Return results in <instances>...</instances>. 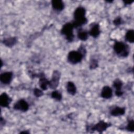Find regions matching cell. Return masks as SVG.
Wrapping results in <instances>:
<instances>
[{"mask_svg": "<svg viewBox=\"0 0 134 134\" xmlns=\"http://www.w3.org/2000/svg\"><path fill=\"white\" fill-rule=\"evenodd\" d=\"M86 10L84 7L79 6L74 10L73 13L74 20L72 23L74 28H79L87 22V19L85 16Z\"/></svg>", "mask_w": 134, "mask_h": 134, "instance_id": "cell-1", "label": "cell"}, {"mask_svg": "<svg viewBox=\"0 0 134 134\" xmlns=\"http://www.w3.org/2000/svg\"><path fill=\"white\" fill-rule=\"evenodd\" d=\"M113 49L117 55L122 58L127 57L130 52L128 45L122 41H115L113 45Z\"/></svg>", "mask_w": 134, "mask_h": 134, "instance_id": "cell-2", "label": "cell"}, {"mask_svg": "<svg viewBox=\"0 0 134 134\" xmlns=\"http://www.w3.org/2000/svg\"><path fill=\"white\" fill-rule=\"evenodd\" d=\"M74 27L72 23L69 22L64 24L61 29V34L64 36L65 39L69 42H72L74 38Z\"/></svg>", "mask_w": 134, "mask_h": 134, "instance_id": "cell-3", "label": "cell"}, {"mask_svg": "<svg viewBox=\"0 0 134 134\" xmlns=\"http://www.w3.org/2000/svg\"><path fill=\"white\" fill-rule=\"evenodd\" d=\"M111 125L110 123L105 122L104 120H100L95 125L92 126H87L86 130L88 131L89 130H91L92 132L96 131L99 133H102Z\"/></svg>", "mask_w": 134, "mask_h": 134, "instance_id": "cell-4", "label": "cell"}, {"mask_svg": "<svg viewBox=\"0 0 134 134\" xmlns=\"http://www.w3.org/2000/svg\"><path fill=\"white\" fill-rule=\"evenodd\" d=\"M84 58V55L78 50H72L68 53L67 60L70 63L72 64H76L80 63Z\"/></svg>", "mask_w": 134, "mask_h": 134, "instance_id": "cell-5", "label": "cell"}, {"mask_svg": "<svg viewBox=\"0 0 134 134\" xmlns=\"http://www.w3.org/2000/svg\"><path fill=\"white\" fill-rule=\"evenodd\" d=\"M61 77V73L59 71L54 70L52 74L51 79L49 81V87L52 90H55L59 84Z\"/></svg>", "mask_w": 134, "mask_h": 134, "instance_id": "cell-6", "label": "cell"}, {"mask_svg": "<svg viewBox=\"0 0 134 134\" xmlns=\"http://www.w3.org/2000/svg\"><path fill=\"white\" fill-rule=\"evenodd\" d=\"M13 108L16 110L26 112L29 108V105L24 99H20L16 101L14 104Z\"/></svg>", "mask_w": 134, "mask_h": 134, "instance_id": "cell-7", "label": "cell"}, {"mask_svg": "<svg viewBox=\"0 0 134 134\" xmlns=\"http://www.w3.org/2000/svg\"><path fill=\"white\" fill-rule=\"evenodd\" d=\"M126 112V108L117 106H113L109 109V114L111 116L117 117L124 115Z\"/></svg>", "mask_w": 134, "mask_h": 134, "instance_id": "cell-8", "label": "cell"}, {"mask_svg": "<svg viewBox=\"0 0 134 134\" xmlns=\"http://www.w3.org/2000/svg\"><path fill=\"white\" fill-rule=\"evenodd\" d=\"M123 86V83L119 79H115L113 83V87L115 89V95L117 97H121L122 96L124 92L121 91Z\"/></svg>", "mask_w": 134, "mask_h": 134, "instance_id": "cell-9", "label": "cell"}, {"mask_svg": "<svg viewBox=\"0 0 134 134\" xmlns=\"http://www.w3.org/2000/svg\"><path fill=\"white\" fill-rule=\"evenodd\" d=\"M13 76V73L11 71L3 72L0 75L1 82L5 85L9 84L12 81Z\"/></svg>", "mask_w": 134, "mask_h": 134, "instance_id": "cell-10", "label": "cell"}, {"mask_svg": "<svg viewBox=\"0 0 134 134\" xmlns=\"http://www.w3.org/2000/svg\"><path fill=\"white\" fill-rule=\"evenodd\" d=\"M89 35L93 38H97L100 34L99 25L96 23H92L90 25V29L88 31Z\"/></svg>", "mask_w": 134, "mask_h": 134, "instance_id": "cell-11", "label": "cell"}, {"mask_svg": "<svg viewBox=\"0 0 134 134\" xmlns=\"http://www.w3.org/2000/svg\"><path fill=\"white\" fill-rule=\"evenodd\" d=\"M12 99L5 92L1 94L0 96V105L2 107L9 108V104L12 102Z\"/></svg>", "mask_w": 134, "mask_h": 134, "instance_id": "cell-12", "label": "cell"}, {"mask_svg": "<svg viewBox=\"0 0 134 134\" xmlns=\"http://www.w3.org/2000/svg\"><path fill=\"white\" fill-rule=\"evenodd\" d=\"M113 90L109 86H104L103 87L101 92L100 96L104 99H109L113 96Z\"/></svg>", "mask_w": 134, "mask_h": 134, "instance_id": "cell-13", "label": "cell"}, {"mask_svg": "<svg viewBox=\"0 0 134 134\" xmlns=\"http://www.w3.org/2000/svg\"><path fill=\"white\" fill-rule=\"evenodd\" d=\"M52 8L57 12L62 11L64 8V2L61 0H53L51 1Z\"/></svg>", "mask_w": 134, "mask_h": 134, "instance_id": "cell-14", "label": "cell"}, {"mask_svg": "<svg viewBox=\"0 0 134 134\" xmlns=\"http://www.w3.org/2000/svg\"><path fill=\"white\" fill-rule=\"evenodd\" d=\"M17 42V38L16 37H9L4 38L2 43L7 47L11 48L13 47Z\"/></svg>", "mask_w": 134, "mask_h": 134, "instance_id": "cell-15", "label": "cell"}, {"mask_svg": "<svg viewBox=\"0 0 134 134\" xmlns=\"http://www.w3.org/2000/svg\"><path fill=\"white\" fill-rule=\"evenodd\" d=\"M49 81L47 78L45 77L44 74L42 75L41 76L39 77L38 84L40 88L43 91L47 90L48 89V87H49Z\"/></svg>", "mask_w": 134, "mask_h": 134, "instance_id": "cell-16", "label": "cell"}, {"mask_svg": "<svg viewBox=\"0 0 134 134\" xmlns=\"http://www.w3.org/2000/svg\"><path fill=\"white\" fill-rule=\"evenodd\" d=\"M88 32L87 30H84L79 28L77 32V36L79 40L84 41H86L88 38Z\"/></svg>", "mask_w": 134, "mask_h": 134, "instance_id": "cell-17", "label": "cell"}, {"mask_svg": "<svg viewBox=\"0 0 134 134\" xmlns=\"http://www.w3.org/2000/svg\"><path fill=\"white\" fill-rule=\"evenodd\" d=\"M66 89L67 92L71 95H74L76 93V87L72 81H68L66 83Z\"/></svg>", "mask_w": 134, "mask_h": 134, "instance_id": "cell-18", "label": "cell"}, {"mask_svg": "<svg viewBox=\"0 0 134 134\" xmlns=\"http://www.w3.org/2000/svg\"><path fill=\"white\" fill-rule=\"evenodd\" d=\"M125 38L127 41L133 43L134 42V30L133 29L128 30L125 34Z\"/></svg>", "mask_w": 134, "mask_h": 134, "instance_id": "cell-19", "label": "cell"}, {"mask_svg": "<svg viewBox=\"0 0 134 134\" xmlns=\"http://www.w3.org/2000/svg\"><path fill=\"white\" fill-rule=\"evenodd\" d=\"M51 96L53 99H55L58 101H60L62 98V95L61 93L59 91L55 90L52 92L51 94Z\"/></svg>", "mask_w": 134, "mask_h": 134, "instance_id": "cell-20", "label": "cell"}, {"mask_svg": "<svg viewBox=\"0 0 134 134\" xmlns=\"http://www.w3.org/2000/svg\"><path fill=\"white\" fill-rule=\"evenodd\" d=\"M125 129L130 132L134 131V121L132 119H129L127 121V124Z\"/></svg>", "mask_w": 134, "mask_h": 134, "instance_id": "cell-21", "label": "cell"}, {"mask_svg": "<svg viewBox=\"0 0 134 134\" xmlns=\"http://www.w3.org/2000/svg\"><path fill=\"white\" fill-rule=\"evenodd\" d=\"M98 66V62L97 59L95 58H92L91 59L90 62V65L89 68L91 70H94L97 68Z\"/></svg>", "mask_w": 134, "mask_h": 134, "instance_id": "cell-22", "label": "cell"}, {"mask_svg": "<svg viewBox=\"0 0 134 134\" xmlns=\"http://www.w3.org/2000/svg\"><path fill=\"white\" fill-rule=\"evenodd\" d=\"M33 93L34 95L37 97H40L43 95V92H42V90L41 89L38 88L37 87H35L33 90Z\"/></svg>", "mask_w": 134, "mask_h": 134, "instance_id": "cell-23", "label": "cell"}, {"mask_svg": "<svg viewBox=\"0 0 134 134\" xmlns=\"http://www.w3.org/2000/svg\"><path fill=\"white\" fill-rule=\"evenodd\" d=\"M124 23L122 19L120 17H117L113 21V23L115 26H118L122 25Z\"/></svg>", "mask_w": 134, "mask_h": 134, "instance_id": "cell-24", "label": "cell"}, {"mask_svg": "<svg viewBox=\"0 0 134 134\" xmlns=\"http://www.w3.org/2000/svg\"><path fill=\"white\" fill-rule=\"evenodd\" d=\"M77 50H78L79 52H80L84 55V57H85V56L86 55V48H85V47L83 44H81L79 46V47Z\"/></svg>", "mask_w": 134, "mask_h": 134, "instance_id": "cell-25", "label": "cell"}, {"mask_svg": "<svg viewBox=\"0 0 134 134\" xmlns=\"http://www.w3.org/2000/svg\"><path fill=\"white\" fill-rule=\"evenodd\" d=\"M5 122H6V121H5V119H3L2 117H1V125L2 126H4L5 124Z\"/></svg>", "mask_w": 134, "mask_h": 134, "instance_id": "cell-26", "label": "cell"}, {"mask_svg": "<svg viewBox=\"0 0 134 134\" xmlns=\"http://www.w3.org/2000/svg\"><path fill=\"white\" fill-rule=\"evenodd\" d=\"M133 2V1H130V2H127V1H124V3L125 5H130L132 4Z\"/></svg>", "mask_w": 134, "mask_h": 134, "instance_id": "cell-27", "label": "cell"}, {"mask_svg": "<svg viewBox=\"0 0 134 134\" xmlns=\"http://www.w3.org/2000/svg\"><path fill=\"white\" fill-rule=\"evenodd\" d=\"M30 132L29 131H20V133H29Z\"/></svg>", "mask_w": 134, "mask_h": 134, "instance_id": "cell-28", "label": "cell"}]
</instances>
